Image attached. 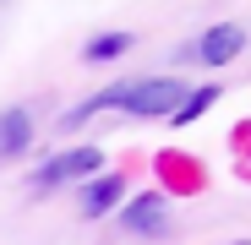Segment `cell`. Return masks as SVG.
Segmentation results:
<instances>
[{
    "label": "cell",
    "mask_w": 251,
    "mask_h": 245,
    "mask_svg": "<svg viewBox=\"0 0 251 245\" xmlns=\"http://www.w3.org/2000/svg\"><path fill=\"white\" fill-rule=\"evenodd\" d=\"M186 104V82L175 76H131V82H115V88L93 93L88 104H76L66 114V126H76V120H88L93 109H120V114H142V120H170L175 109Z\"/></svg>",
    "instance_id": "1"
},
{
    "label": "cell",
    "mask_w": 251,
    "mask_h": 245,
    "mask_svg": "<svg viewBox=\"0 0 251 245\" xmlns=\"http://www.w3.org/2000/svg\"><path fill=\"white\" fill-rule=\"evenodd\" d=\"M99 169H104V147H66V153H55L44 169L33 175V185H38V191H50V185L88 180V175H99Z\"/></svg>",
    "instance_id": "2"
},
{
    "label": "cell",
    "mask_w": 251,
    "mask_h": 245,
    "mask_svg": "<svg viewBox=\"0 0 251 245\" xmlns=\"http://www.w3.org/2000/svg\"><path fill=\"white\" fill-rule=\"evenodd\" d=\"M120 223H126V234H148V240H158V234H170V207H164L158 191H137L131 201H126Z\"/></svg>",
    "instance_id": "3"
},
{
    "label": "cell",
    "mask_w": 251,
    "mask_h": 245,
    "mask_svg": "<svg viewBox=\"0 0 251 245\" xmlns=\"http://www.w3.org/2000/svg\"><path fill=\"white\" fill-rule=\"evenodd\" d=\"M246 49V33L235 27V22H213L202 33V44H197V55H202V66H229L235 55Z\"/></svg>",
    "instance_id": "4"
},
{
    "label": "cell",
    "mask_w": 251,
    "mask_h": 245,
    "mask_svg": "<svg viewBox=\"0 0 251 245\" xmlns=\"http://www.w3.org/2000/svg\"><path fill=\"white\" fill-rule=\"evenodd\" d=\"M33 142V114L22 109V104H11V109H0V158H11V153H22Z\"/></svg>",
    "instance_id": "5"
},
{
    "label": "cell",
    "mask_w": 251,
    "mask_h": 245,
    "mask_svg": "<svg viewBox=\"0 0 251 245\" xmlns=\"http://www.w3.org/2000/svg\"><path fill=\"white\" fill-rule=\"evenodd\" d=\"M120 191H126V180H120V175H104V180H93L88 191H82V213H88V218H104V213H115Z\"/></svg>",
    "instance_id": "6"
},
{
    "label": "cell",
    "mask_w": 251,
    "mask_h": 245,
    "mask_svg": "<svg viewBox=\"0 0 251 245\" xmlns=\"http://www.w3.org/2000/svg\"><path fill=\"white\" fill-rule=\"evenodd\" d=\"M137 38L131 33H99V38H88V49H82V60L88 66H99V60H115V55H126Z\"/></svg>",
    "instance_id": "7"
},
{
    "label": "cell",
    "mask_w": 251,
    "mask_h": 245,
    "mask_svg": "<svg viewBox=\"0 0 251 245\" xmlns=\"http://www.w3.org/2000/svg\"><path fill=\"white\" fill-rule=\"evenodd\" d=\"M207 104H219V88H197V93H186V104L170 114L175 126H186V120H197V114H207Z\"/></svg>",
    "instance_id": "8"
},
{
    "label": "cell",
    "mask_w": 251,
    "mask_h": 245,
    "mask_svg": "<svg viewBox=\"0 0 251 245\" xmlns=\"http://www.w3.org/2000/svg\"><path fill=\"white\" fill-rule=\"evenodd\" d=\"M229 245H251V240H229Z\"/></svg>",
    "instance_id": "9"
}]
</instances>
